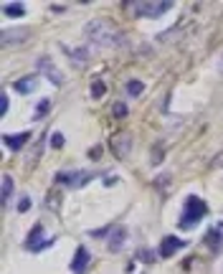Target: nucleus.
Wrapping results in <instances>:
<instances>
[{"instance_id": "24", "label": "nucleus", "mask_w": 223, "mask_h": 274, "mask_svg": "<svg viewBox=\"0 0 223 274\" xmlns=\"http://www.w3.org/2000/svg\"><path fill=\"white\" fill-rule=\"evenodd\" d=\"M8 114V94H3V114H0V117H5Z\"/></svg>"}, {"instance_id": "8", "label": "nucleus", "mask_w": 223, "mask_h": 274, "mask_svg": "<svg viewBox=\"0 0 223 274\" xmlns=\"http://www.w3.org/2000/svg\"><path fill=\"white\" fill-rule=\"evenodd\" d=\"M112 147H114V155L127 157V155L132 153V135H129V132H119V135H114V140H112Z\"/></svg>"}, {"instance_id": "15", "label": "nucleus", "mask_w": 223, "mask_h": 274, "mask_svg": "<svg viewBox=\"0 0 223 274\" xmlns=\"http://www.w3.org/2000/svg\"><path fill=\"white\" fill-rule=\"evenodd\" d=\"M71 61L76 64V66H84L86 61H89V56H86V49H71Z\"/></svg>"}, {"instance_id": "10", "label": "nucleus", "mask_w": 223, "mask_h": 274, "mask_svg": "<svg viewBox=\"0 0 223 274\" xmlns=\"http://www.w3.org/2000/svg\"><path fill=\"white\" fill-rule=\"evenodd\" d=\"M41 236H43V226L38 223V226H33V228H31V234H28V239H26V249H31V251H41V249H46L51 241H41Z\"/></svg>"}, {"instance_id": "20", "label": "nucleus", "mask_w": 223, "mask_h": 274, "mask_svg": "<svg viewBox=\"0 0 223 274\" xmlns=\"http://www.w3.org/2000/svg\"><path fill=\"white\" fill-rule=\"evenodd\" d=\"M112 112H114V117H127V104H122V102H114V104H112Z\"/></svg>"}, {"instance_id": "7", "label": "nucleus", "mask_w": 223, "mask_h": 274, "mask_svg": "<svg viewBox=\"0 0 223 274\" xmlns=\"http://www.w3.org/2000/svg\"><path fill=\"white\" fill-rule=\"evenodd\" d=\"M28 28H8L0 33V46H13V43H23L28 38Z\"/></svg>"}, {"instance_id": "17", "label": "nucleus", "mask_w": 223, "mask_h": 274, "mask_svg": "<svg viewBox=\"0 0 223 274\" xmlns=\"http://www.w3.org/2000/svg\"><path fill=\"white\" fill-rule=\"evenodd\" d=\"M10 196H13V178L3 175V203H10Z\"/></svg>"}, {"instance_id": "2", "label": "nucleus", "mask_w": 223, "mask_h": 274, "mask_svg": "<svg viewBox=\"0 0 223 274\" xmlns=\"http://www.w3.org/2000/svg\"><path fill=\"white\" fill-rule=\"evenodd\" d=\"M206 213H208V203L203 198L188 196L185 198V206H183V219L177 221V223H180V228H193Z\"/></svg>"}, {"instance_id": "1", "label": "nucleus", "mask_w": 223, "mask_h": 274, "mask_svg": "<svg viewBox=\"0 0 223 274\" xmlns=\"http://www.w3.org/2000/svg\"><path fill=\"white\" fill-rule=\"evenodd\" d=\"M86 38L94 46H102V49H114V46L125 43L122 31L109 18H94L92 23H86Z\"/></svg>"}, {"instance_id": "14", "label": "nucleus", "mask_w": 223, "mask_h": 274, "mask_svg": "<svg viewBox=\"0 0 223 274\" xmlns=\"http://www.w3.org/2000/svg\"><path fill=\"white\" fill-rule=\"evenodd\" d=\"M3 13L10 18H20V16H26V5L23 3H3Z\"/></svg>"}, {"instance_id": "21", "label": "nucleus", "mask_w": 223, "mask_h": 274, "mask_svg": "<svg viewBox=\"0 0 223 274\" xmlns=\"http://www.w3.org/2000/svg\"><path fill=\"white\" fill-rule=\"evenodd\" d=\"M64 135L61 132H53V137H51V147H56V150H59V147H64Z\"/></svg>"}, {"instance_id": "18", "label": "nucleus", "mask_w": 223, "mask_h": 274, "mask_svg": "<svg viewBox=\"0 0 223 274\" xmlns=\"http://www.w3.org/2000/svg\"><path fill=\"white\" fill-rule=\"evenodd\" d=\"M51 109V102L48 99H43L41 104L36 107V114H33V120H41V117H46V112Z\"/></svg>"}, {"instance_id": "4", "label": "nucleus", "mask_w": 223, "mask_h": 274, "mask_svg": "<svg viewBox=\"0 0 223 274\" xmlns=\"http://www.w3.org/2000/svg\"><path fill=\"white\" fill-rule=\"evenodd\" d=\"M170 8H173L170 0H160V3H147V0H144V3H135L137 16H147V18H160Z\"/></svg>"}, {"instance_id": "19", "label": "nucleus", "mask_w": 223, "mask_h": 274, "mask_svg": "<svg viewBox=\"0 0 223 274\" xmlns=\"http://www.w3.org/2000/svg\"><path fill=\"white\" fill-rule=\"evenodd\" d=\"M107 94V86H104V82H99V79H96V82H92V97H104Z\"/></svg>"}, {"instance_id": "23", "label": "nucleus", "mask_w": 223, "mask_h": 274, "mask_svg": "<svg viewBox=\"0 0 223 274\" xmlns=\"http://www.w3.org/2000/svg\"><path fill=\"white\" fill-rule=\"evenodd\" d=\"M140 259H144V261H155V257H152V251H150V249L140 251Z\"/></svg>"}, {"instance_id": "11", "label": "nucleus", "mask_w": 223, "mask_h": 274, "mask_svg": "<svg viewBox=\"0 0 223 274\" xmlns=\"http://www.w3.org/2000/svg\"><path fill=\"white\" fill-rule=\"evenodd\" d=\"M86 267H89V249L79 246L76 249V254H74V261H71V272L74 274H84Z\"/></svg>"}, {"instance_id": "5", "label": "nucleus", "mask_w": 223, "mask_h": 274, "mask_svg": "<svg viewBox=\"0 0 223 274\" xmlns=\"http://www.w3.org/2000/svg\"><path fill=\"white\" fill-rule=\"evenodd\" d=\"M36 66H38V71H41V74H46V79H48L51 84H56V86L64 84V76L59 74V68L53 66L51 56H41V59L36 61Z\"/></svg>"}, {"instance_id": "16", "label": "nucleus", "mask_w": 223, "mask_h": 274, "mask_svg": "<svg viewBox=\"0 0 223 274\" xmlns=\"http://www.w3.org/2000/svg\"><path fill=\"white\" fill-rule=\"evenodd\" d=\"M142 91H144V84L142 82H137V79H129V82H127V94L129 97H140Z\"/></svg>"}, {"instance_id": "13", "label": "nucleus", "mask_w": 223, "mask_h": 274, "mask_svg": "<svg viewBox=\"0 0 223 274\" xmlns=\"http://www.w3.org/2000/svg\"><path fill=\"white\" fill-rule=\"evenodd\" d=\"M127 241V228H114L112 231V239H109V251H119Z\"/></svg>"}, {"instance_id": "9", "label": "nucleus", "mask_w": 223, "mask_h": 274, "mask_svg": "<svg viewBox=\"0 0 223 274\" xmlns=\"http://www.w3.org/2000/svg\"><path fill=\"white\" fill-rule=\"evenodd\" d=\"M28 140H31V132H8V135H3V142L8 145V150H13V153H20V147H23Z\"/></svg>"}, {"instance_id": "22", "label": "nucleus", "mask_w": 223, "mask_h": 274, "mask_svg": "<svg viewBox=\"0 0 223 274\" xmlns=\"http://www.w3.org/2000/svg\"><path fill=\"white\" fill-rule=\"evenodd\" d=\"M28 208H31V198H28V196H20V201H18V211L26 213Z\"/></svg>"}, {"instance_id": "12", "label": "nucleus", "mask_w": 223, "mask_h": 274, "mask_svg": "<svg viewBox=\"0 0 223 274\" xmlns=\"http://www.w3.org/2000/svg\"><path fill=\"white\" fill-rule=\"evenodd\" d=\"M36 84H38V79H36V76H23V79H18V82L13 84V89L18 91V94H33Z\"/></svg>"}, {"instance_id": "3", "label": "nucleus", "mask_w": 223, "mask_h": 274, "mask_svg": "<svg viewBox=\"0 0 223 274\" xmlns=\"http://www.w3.org/2000/svg\"><path fill=\"white\" fill-rule=\"evenodd\" d=\"M94 175L86 173V170H71V173H56V183H61V186H69V188H81L86 186L89 180Z\"/></svg>"}, {"instance_id": "6", "label": "nucleus", "mask_w": 223, "mask_h": 274, "mask_svg": "<svg viewBox=\"0 0 223 274\" xmlns=\"http://www.w3.org/2000/svg\"><path fill=\"white\" fill-rule=\"evenodd\" d=\"M185 246V241L180 236H173V234H167V236H162V241H160V249H158V254L162 257V259H170L175 251H180Z\"/></svg>"}]
</instances>
